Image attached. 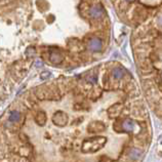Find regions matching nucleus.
Masks as SVG:
<instances>
[{"mask_svg": "<svg viewBox=\"0 0 162 162\" xmlns=\"http://www.w3.org/2000/svg\"><path fill=\"white\" fill-rule=\"evenodd\" d=\"M18 119H20V113H18V111H12L9 115V120L17 122V121H18Z\"/></svg>", "mask_w": 162, "mask_h": 162, "instance_id": "obj_8", "label": "nucleus"}, {"mask_svg": "<svg viewBox=\"0 0 162 162\" xmlns=\"http://www.w3.org/2000/svg\"><path fill=\"white\" fill-rule=\"evenodd\" d=\"M50 60L55 64H58L62 61V55H61L59 52H54V54H51V55H50Z\"/></svg>", "mask_w": 162, "mask_h": 162, "instance_id": "obj_7", "label": "nucleus"}, {"mask_svg": "<svg viewBox=\"0 0 162 162\" xmlns=\"http://www.w3.org/2000/svg\"><path fill=\"white\" fill-rule=\"evenodd\" d=\"M107 142L106 137H101V135H97V137H92L89 139H86L82 144L81 150L83 152L87 153H92V152H97V151L101 150L104 145Z\"/></svg>", "mask_w": 162, "mask_h": 162, "instance_id": "obj_1", "label": "nucleus"}, {"mask_svg": "<svg viewBox=\"0 0 162 162\" xmlns=\"http://www.w3.org/2000/svg\"><path fill=\"white\" fill-rule=\"evenodd\" d=\"M124 75V73H123V71L121 70V69H115V70H113V76L115 77V78H121L122 76Z\"/></svg>", "mask_w": 162, "mask_h": 162, "instance_id": "obj_9", "label": "nucleus"}, {"mask_svg": "<svg viewBox=\"0 0 162 162\" xmlns=\"http://www.w3.org/2000/svg\"><path fill=\"white\" fill-rule=\"evenodd\" d=\"M160 23L162 24V18H161V20H160Z\"/></svg>", "mask_w": 162, "mask_h": 162, "instance_id": "obj_11", "label": "nucleus"}, {"mask_svg": "<svg viewBox=\"0 0 162 162\" xmlns=\"http://www.w3.org/2000/svg\"><path fill=\"white\" fill-rule=\"evenodd\" d=\"M127 1H134V0H127Z\"/></svg>", "mask_w": 162, "mask_h": 162, "instance_id": "obj_10", "label": "nucleus"}, {"mask_svg": "<svg viewBox=\"0 0 162 162\" xmlns=\"http://www.w3.org/2000/svg\"><path fill=\"white\" fill-rule=\"evenodd\" d=\"M52 121L58 126H65L68 122V115L63 111H57L52 116Z\"/></svg>", "mask_w": 162, "mask_h": 162, "instance_id": "obj_2", "label": "nucleus"}, {"mask_svg": "<svg viewBox=\"0 0 162 162\" xmlns=\"http://www.w3.org/2000/svg\"><path fill=\"white\" fill-rule=\"evenodd\" d=\"M36 122H37V123H38L40 126L44 125V124H45V122H46V114H45L43 111H40L39 113H37Z\"/></svg>", "mask_w": 162, "mask_h": 162, "instance_id": "obj_5", "label": "nucleus"}, {"mask_svg": "<svg viewBox=\"0 0 162 162\" xmlns=\"http://www.w3.org/2000/svg\"><path fill=\"white\" fill-rule=\"evenodd\" d=\"M89 14H90V15H91L92 18H100L101 15H103V10H102L101 7L94 6V7H92V8L89 10Z\"/></svg>", "mask_w": 162, "mask_h": 162, "instance_id": "obj_6", "label": "nucleus"}, {"mask_svg": "<svg viewBox=\"0 0 162 162\" xmlns=\"http://www.w3.org/2000/svg\"><path fill=\"white\" fill-rule=\"evenodd\" d=\"M122 127L125 131H132L135 128V123L131 119H125L122 123Z\"/></svg>", "mask_w": 162, "mask_h": 162, "instance_id": "obj_4", "label": "nucleus"}, {"mask_svg": "<svg viewBox=\"0 0 162 162\" xmlns=\"http://www.w3.org/2000/svg\"><path fill=\"white\" fill-rule=\"evenodd\" d=\"M88 47L94 51H99V50L102 48V41L100 40L99 38H94L89 41Z\"/></svg>", "mask_w": 162, "mask_h": 162, "instance_id": "obj_3", "label": "nucleus"}]
</instances>
